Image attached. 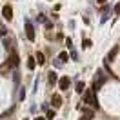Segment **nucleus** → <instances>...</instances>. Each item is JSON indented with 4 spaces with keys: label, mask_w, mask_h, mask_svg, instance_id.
Here are the masks:
<instances>
[{
    "label": "nucleus",
    "mask_w": 120,
    "mask_h": 120,
    "mask_svg": "<svg viewBox=\"0 0 120 120\" xmlns=\"http://www.w3.org/2000/svg\"><path fill=\"white\" fill-rule=\"evenodd\" d=\"M84 102L87 105H91V107H95V109L98 107V100L95 97V91L93 89H84Z\"/></svg>",
    "instance_id": "1"
},
{
    "label": "nucleus",
    "mask_w": 120,
    "mask_h": 120,
    "mask_svg": "<svg viewBox=\"0 0 120 120\" xmlns=\"http://www.w3.org/2000/svg\"><path fill=\"white\" fill-rule=\"evenodd\" d=\"M97 75H98V76H97V82H93V87H91L93 91L100 89V86H102V84H104V80H105V75H104V71H102V69L98 71Z\"/></svg>",
    "instance_id": "2"
},
{
    "label": "nucleus",
    "mask_w": 120,
    "mask_h": 120,
    "mask_svg": "<svg viewBox=\"0 0 120 120\" xmlns=\"http://www.w3.org/2000/svg\"><path fill=\"white\" fill-rule=\"evenodd\" d=\"M26 35H27L29 42H35V27H33L31 22H26Z\"/></svg>",
    "instance_id": "3"
},
{
    "label": "nucleus",
    "mask_w": 120,
    "mask_h": 120,
    "mask_svg": "<svg viewBox=\"0 0 120 120\" xmlns=\"http://www.w3.org/2000/svg\"><path fill=\"white\" fill-rule=\"evenodd\" d=\"M2 15H4V18L9 22V20L13 18V9H11V6H4V9H2Z\"/></svg>",
    "instance_id": "4"
},
{
    "label": "nucleus",
    "mask_w": 120,
    "mask_h": 120,
    "mask_svg": "<svg viewBox=\"0 0 120 120\" xmlns=\"http://www.w3.org/2000/svg\"><path fill=\"white\" fill-rule=\"evenodd\" d=\"M69 84H71V80H69L68 76H62V78L58 80V87H60L62 91H66V89L69 87Z\"/></svg>",
    "instance_id": "5"
},
{
    "label": "nucleus",
    "mask_w": 120,
    "mask_h": 120,
    "mask_svg": "<svg viewBox=\"0 0 120 120\" xmlns=\"http://www.w3.org/2000/svg\"><path fill=\"white\" fill-rule=\"evenodd\" d=\"M116 53H118V45H115L111 51L107 53V56H105V62H111V60L115 58V56H116Z\"/></svg>",
    "instance_id": "6"
},
{
    "label": "nucleus",
    "mask_w": 120,
    "mask_h": 120,
    "mask_svg": "<svg viewBox=\"0 0 120 120\" xmlns=\"http://www.w3.org/2000/svg\"><path fill=\"white\" fill-rule=\"evenodd\" d=\"M47 82H49V86H53V84L58 82V76H56V73H55V71H51V73L47 75Z\"/></svg>",
    "instance_id": "7"
},
{
    "label": "nucleus",
    "mask_w": 120,
    "mask_h": 120,
    "mask_svg": "<svg viewBox=\"0 0 120 120\" xmlns=\"http://www.w3.org/2000/svg\"><path fill=\"white\" fill-rule=\"evenodd\" d=\"M51 102H53L55 107H60V105H62V97H60V95H53V97H51Z\"/></svg>",
    "instance_id": "8"
},
{
    "label": "nucleus",
    "mask_w": 120,
    "mask_h": 120,
    "mask_svg": "<svg viewBox=\"0 0 120 120\" xmlns=\"http://www.w3.org/2000/svg\"><path fill=\"white\" fill-rule=\"evenodd\" d=\"M9 64H11V66H18V55H16V53H11V56H9Z\"/></svg>",
    "instance_id": "9"
},
{
    "label": "nucleus",
    "mask_w": 120,
    "mask_h": 120,
    "mask_svg": "<svg viewBox=\"0 0 120 120\" xmlns=\"http://www.w3.org/2000/svg\"><path fill=\"white\" fill-rule=\"evenodd\" d=\"M84 89H86V84L84 82H76V93L80 95V93H84Z\"/></svg>",
    "instance_id": "10"
},
{
    "label": "nucleus",
    "mask_w": 120,
    "mask_h": 120,
    "mask_svg": "<svg viewBox=\"0 0 120 120\" xmlns=\"http://www.w3.org/2000/svg\"><path fill=\"white\" fill-rule=\"evenodd\" d=\"M35 60H37L38 64H44V62H45V58H44V55H42V53H40V51L37 53V58H35Z\"/></svg>",
    "instance_id": "11"
},
{
    "label": "nucleus",
    "mask_w": 120,
    "mask_h": 120,
    "mask_svg": "<svg viewBox=\"0 0 120 120\" xmlns=\"http://www.w3.org/2000/svg\"><path fill=\"white\" fill-rule=\"evenodd\" d=\"M27 68L35 69V56H29V58H27Z\"/></svg>",
    "instance_id": "12"
},
{
    "label": "nucleus",
    "mask_w": 120,
    "mask_h": 120,
    "mask_svg": "<svg viewBox=\"0 0 120 120\" xmlns=\"http://www.w3.org/2000/svg\"><path fill=\"white\" fill-rule=\"evenodd\" d=\"M58 60H60V62H62V60H69V55H68L66 51H62V53L58 55Z\"/></svg>",
    "instance_id": "13"
},
{
    "label": "nucleus",
    "mask_w": 120,
    "mask_h": 120,
    "mask_svg": "<svg viewBox=\"0 0 120 120\" xmlns=\"http://www.w3.org/2000/svg\"><path fill=\"white\" fill-rule=\"evenodd\" d=\"M82 44H84V47L87 49V47H91V40H89V38H86V40H84Z\"/></svg>",
    "instance_id": "14"
},
{
    "label": "nucleus",
    "mask_w": 120,
    "mask_h": 120,
    "mask_svg": "<svg viewBox=\"0 0 120 120\" xmlns=\"http://www.w3.org/2000/svg\"><path fill=\"white\" fill-rule=\"evenodd\" d=\"M45 118H55V111H53V109H49V111H47V116H45Z\"/></svg>",
    "instance_id": "15"
},
{
    "label": "nucleus",
    "mask_w": 120,
    "mask_h": 120,
    "mask_svg": "<svg viewBox=\"0 0 120 120\" xmlns=\"http://www.w3.org/2000/svg\"><path fill=\"white\" fill-rule=\"evenodd\" d=\"M115 13H116V15H120V2L115 6Z\"/></svg>",
    "instance_id": "16"
},
{
    "label": "nucleus",
    "mask_w": 120,
    "mask_h": 120,
    "mask_svg": "<svg viewBox=\"0 0 120 120\" xmlns=\"http://www.w3.org/2000/svg\"><path fill=\"white\" fill-rule=\"evenodd\" d=\"M38 22H45V16L44 15H38Z\"/></svg>",
    "instance_id": "17"
},
{
    "label": "nucleus",
    "mask_w": 120,
    "mask_h": 120,
    "mask_svg": "<svg viewBox=\"0 0 120 120\" xmlns=\"http://www.w3.org/2000/svg\"><path fill=\"white\" fill-rule=\"evenodd\" d=\"M98 2H100V4H104V2H105V0H98Z\"/></svg>",
    "instance_id": "18"
},
{
    "label": "nucleus",
    "mask_w": 120,
    "mask_h": 120,
    "mask_svg": "<svg viewBox=\"0 0 120 120\" xmlns=\"http://www.w3.org/2000/svg\"><path fill=\"white\" fill-rule=\"evenodd\" d=\"M35 120H45V118H35Z\"/></svg>",
    "instance_id": "19"
},
{
    "label": "nucleus",
    "mask_w": 120,
    "mask_h": 120,
    "mask_svg": "<svg viewBox=\"0 0 120 120\" xmlns=\"http://www.w3.org/2000/svg\"><path fill=\"white\" fill-rule=\"evenodd\" d=\"M22 120H27V118H22Z\"/></svg>",
    "instance_id": "20"
}]
</instances>
